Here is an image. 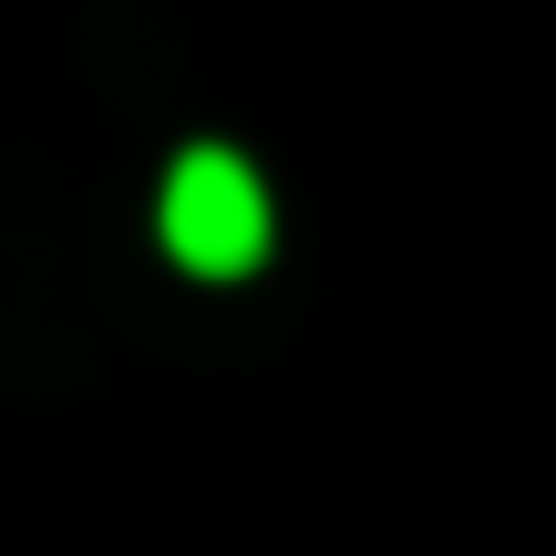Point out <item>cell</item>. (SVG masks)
Instances as JSON below:
<instances>
[{"label": "cell", "mask_w": 556, "mask_h": 556, "mask_svg": "<svg viewBox=\"0 0 556 556\" xmlns=\"http://www.w3.org/2000/svg\"><path fill=\"white\" fill-rule=\"evenodd\" d=\"M165 248L197 278H248L268 258V186L238 144H186L165 165Z\"/></svg>", "instance_id": "cell-1"}]
</instances>
